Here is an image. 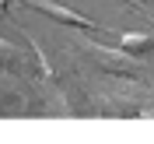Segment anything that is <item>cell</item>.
<instances>
[{
	"label": "cell",
	"mask_w": 154,
	"mask_h": 144,
	"mask_svg": "<svg viewBox=\"0 0 154 144\" xmlns=\"http://www.w3.org/2000/svg\"><path fill=\"white\" fill-rule=\"evenodd\" d=\"M119 4H130L133 11H140V14H147V7H140V0H119Z\"/></svg>",
	"instance_id": "cell-6"
},
{
	"label": "cell",
	"mask_w": 154,
	"mask_h": 144,
	"mask_svg": "<svg viewBox=\"0 0 154 144\" xmlns=\"http://www.w3.org/2000/svg\"><path fill=\"white\" fill-rule=\"evenodd\" d=\"M119 49L133 53L137 60H147V56H154V35H147V32H119Z\"/></svg>",
	"instance_id": "cell-4"
},
{
	"label": "cell",
	"mask_w": 154,
	"mask_h": 144,
	"mask_svg": "<svg viewBox=\"0 0 154 144\" xmlns=\"http://www.w3.org/2000/svg\"><path fill=\"white\" fill-rule=\"evenodd\" d=\"M21 4H25L28 11H35V14H46V18L60 21V25H70V28H81V32H102V35H112L102 21H91V18H84L81 11L63 7V4H56V0H21Z\"/></svg>",
	"instance_id": "cell-2"
},
{
	"label": "cell",
	"mask_w": 154,
	"mask_h": 144,
	"mask_svg": "<svg viewBox=\"0 0 154 144\" xmlns=\"http://www.w3.org/2000/svg\"><path fill=\"white\" fill-rule=\"evenodd\" d=\"M81 46V53H84L91 63H95L98 70H105V74H112V77H140V67H144V60H137L133 53H126V49H109V46H102V42H95V39H81L77 42Z\"/></svg>",
	"instance_id": "cell-1"
},
{
	"label": "cell",
	"mask_w": 154,
	"mask_h": 144,
	"mask_svg": "<svg viewBox=\"0 0 154 144\" xmlns=\"http://www.w3.org/2000/svg\"><path fill=\"white\" fill-rule=\"evenodd\" d=\"M18 74L11 70H0V116H25V113H42V109L32 102V91L21 88V81H14Z\"/></svg>",
	"instance_id": "cell-3"
},
{
	"label": "cell",
	"mask_w": 154,
	"mask_h": 144,
	"mask_svg": "<svg viewBox=\"0 0 154 144\" xmlns=\"http://www.w3.org/2000/svg\"><path fill=\"white\" fill-rule=\"evenodd\" d=\"M28 63L32 60L25 56V53H21L18 46H14V42H7V39L0 35V70H11V74H25V70H28Z\"/></svg>",
	"instance_id": "cell-5"
}]
</instances>
